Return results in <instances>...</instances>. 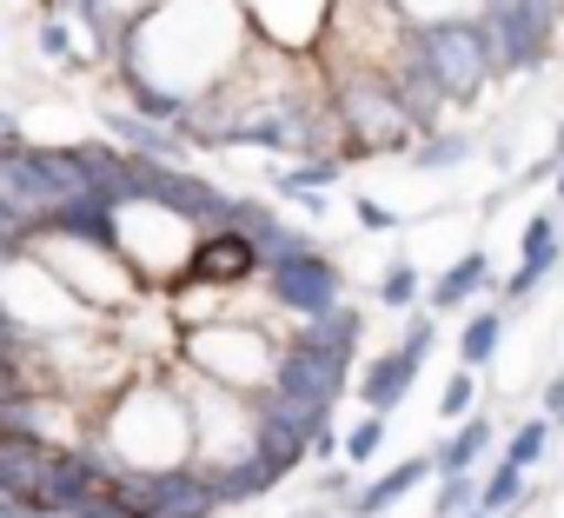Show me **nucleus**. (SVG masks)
Masks as SVG:
<instances>
[{
  "label": "nucleus",
  "instance_id": "20e7f679",
  "mask_svg": "<svg viewBox=\"0 0 564 518\" xmlns=\"http://www.w3.org/2000/svg\"><path fill=\"white\" fill-rule=\"evenodd\" d=\"M28 252H41L47 267H54V273H61V280L94 306V313H100V320H120V313H133V306H147V300H153L147 273L133 267L120 246H100V239L61 233V226H41Z\"/></svg>",
  "mask_w": 564,
  "mask_h": 518
},
{
  "label": "nucleus",
  "instance_id": "5701e85b",
  "mask_svg": "<svg viewBox=\"0 0 564 518\" xmlns=\"http://www.w3.org/2000/svg\"><path fill=\"white\" fill-rule=\"evenodd\" d=\"M34 233H41V219H34L21 199H8V193H0V259L28 252V246H34Z\"/></svg>",
  "mask_w": 564,
  "mask_h": 518
},
{
  "label": "nucleus",
  "instance_id": "bb28decb",
  "mask_svg": "<svg viewBox=\"0 0 564 518\" xmlns=\"http://www.w3.org/2000/svg\"><path fill=\"white\" fill-rule=\"evenodd\" d=\"M352 219H359L366 233H399V213H392V206H379L372 193H352Z\"/></svg>",
  "mask_w": 564,
  "mask_h": 518
},
{
  "label": "nucleus",
  "instance_id": "f257e3e1",
  "mask_svg": "<svg viewBox=\"0 0 564 518\" xmlns=\"http://www.w3.org/2000/svg\"><path fill=\"white\" fill-rule=\"evenodd\" d=\"M259 47L246 0H153L120 28V80H153L180 100H206L226 87Z\"/></svg>",
  "mask_w": 564,
  "mask_h": 518
},
{
  "label": "nucleus",
  "instance_id": "1a4fd4ad",
  "mask_svg": "<svg viewBox=\"0 0 564 518\" xmlns=\"http://www.w3.org/2000/svg\"><path fill=\"white\" fill-rule=\"evenodd\" d=\"M259 273H265V252H259V239L246 233V226H206L199 239H193V259H186V280H199V287H259Z\"/></svg>",
  "mask_w": 564,
  "mask_h": 518
},
{
  "label": "nucleus",
  "instance_id": "a878e982",
  "mask_svg": "<svg viewBox=\"0 0 564 518\" xmlns=\"http://www.w3.org/2000/svg\"><path fill=\"white\" fill-rule=\"evenodd\" d=\"M399 8L425 28V21H471V14H478V0H399Z\"/></svg>",
  "mask_w": 564,
  "mask_h": 518
},
{
  "label": "nucleus",
  "instance_id": "7c9ffc66",
  "mask_svg": "<svg viewBox=\"0 0 564 518\" xmlns=\"http://www.w3.org/2000/svg\"><path fill=\"white\" fill-rule=\"evenodd\" d=\"M544 160H557V166H564V120H557V140H551V153H544Z\"/></svg>",
  "mask_w": 564,
  "mask_h": 518
},
{
  "label": "nucleus",
  "instance_id": "9d476101",
  "mask_svg": "<svg viewBox=\"0 0 564 518\" xmlns=\"http://www.w3.org/2000/svg\"><path fill=\"white\" fill-rule=\"evenodd\" d=\"M557 267H564V226H557V199H551V206H538V213L524 219V233H518V267L505 273L498 300L518 313V306H524L551 273H557Z\"/></svg>",
  "mask_w": 564,
  "mask_h": 518
},
{
  "label": "nucleus",
  "instance_id": "cd10ccee",
  "mask_svg": "<svg viewBox=\"0 0 564 518\" xmlns=\"http://www.w3.org/2000/svg\"><path fill=\"white\" fill-rule=\"evenodd\" d=\"M80 518H140V511H133V505H127V498L107 485V492H94V498L80 505Z\"/></svg>",
  "mask_w": 564,
  "mask_h": 518
},
{
  "label": "nucleus",
  "instance_id": "4be33fe9",
  "mask_svg": "<svg viewBox=\"0 0 564 518\" xmlns=\"http://www.w3.org/2000/svg\"><path fill=\"white\" fill-rule=\"evenodd\" d=\"M379 452H386V412H366V419H352L346 425V465H379Z\"/></svg>",
  "mask_w": 564,
  "mask_h": 518
},
{
  "label": "nucleus",
  "instance_id": "f03ea898",
  "mask_svg": "<svg viewBox=\"0 0 564 518\" xmlns=\"http://www.w3.org/2000/svg\"><path fill=\"white\" fill-rule=\"evenodd\" d=\"M94 445L133 472L193 465V399L173 366H140L94 406Z\"/></svg>",
  "mask_w": 564,
  "mask_h": 518
},
{
  "label": "nucleus",
  "instance_id": "c9c22d12",
  "mask_svg": "<svg viewBox=\"0 0 564 518\" xmlns=\"http://www.w3.org/2000/svg\"><path fill=\"white\" fill-rule=\"evenodd\" d=\"M0 267H8V259H0Z\"/></svg>",
  "mask_w": 564,
  "mask_h": 518
},
{
  "label": "nucleus",
  "instance_id": "423d86ee",
  "mask_svg": "<svg viewBox=\"0 0 564 518\" xmlns=\"http://www.w3.org/2000/svg\"><path fill=\"white\" fill-rule=\"evenodd\" d=\"M432 339H438V313H432V306H412V313H405V333H399V346L372 353V359L352 373V392H359V406L392 419V412L412 399V386H419V366H425Z\"/></svg>",
  "mask_w": 564,
  "mask_h": 518
},
{
  "label": "nucleus",
  "instance_id": "f3484780",
  "mask_svg": "<svg viewBox=\"0 0 564 518\" xmlns=\"http://www.w3.org/2000/svg\"><path fill=\"white\" fill-rule=\"evenodd\" d=\"M352 160L346 153H306V160H293V166H272V193L279 199H300V193H326L339 173H346Z\"/></svg>",
  "mask_w": 564,
  "mask_h": 518
},
{
  "label": "nucleus",
  "instance_id": "9b49d317",
  "mask_svg": "<svg viewBox=\"0 0 564 518\" xmlns=\"http://www.w3.org/2000/svg\"><path fill=\"white\" fill-rule=\"evenodd\" d=\"M498 287H505V280H498V267H491V252H485V246H465L445 273H432L425 306H432V313H465L471 300H498Z\"/></svg>",
  "mask_w": 564,
  "mask_h": 518
},
{
  "label": "nucleus",
  "instance_id": "c756f323",
  "mask_svg": "<svg viewBox=\"0 0 564 518\" xmlns=\"http://www.w3.org/2000/svg\"><path fill=\"white\" fill-rule=\"evenodd\" d=\"M113 8H120V21H133L140 8H153V0H113Z\"/></svg>",
  "mask_w": 564,
  "mask_h": 518
},
{
  "label": "nucleus",
  "instance_id": "ddd939ff",
  "mask_svg": "<svg viewBox=\"0 0 564 518\" xmlns=\"http://www.w3.org/2000/svg\"><path fill=\"white\" fill-rule=\"evenodd\" d=\"M425 478H438V465H432V452H419V458H399V465H386L379 478H366L359 492H352V505H346V518H386V511H399Z\"/></svg>",
  "mask_w": 564,
  "mask_h": 518
},
{
  "label": "nucleus",
  "instance_id": "39448f33",
  "mask_svg": "<svg viewBox=\"0 0 564 518\" xmlns=\"http://www.w3.org/2000/svg\"><path fill=\"white\" fill-rule=\"evenodd\" d=\"M419 61H425L432 87H438L452 107H471L491 80H505L491 41H485V28H478V14H471V21H425V28H419Z\"/></svg>",
  "mask_w": 564,
  "mask_h": 518
},
{
  "label": "nucleus",
  "instance_id": "a211bd4d",
  "mask_svg": "<svg viewBox=\"0 0 564 518\" xmlns=\"http://www.w3.org/2000/svg\"><path fill=\"white\" fill-rule=\"evenodd\" d=\"M419 173H452V166H465V160H478V140L471 133H452V127H432L412 153H405Z\"/></svg>",
  "mask_w": 564,
  "mask_h": 518
},
{
  "label": "nucleus",
  "instance_id": "412c9836",
  "mask_svg": "<svg viewBox=\"0 0 564 518\" xmlns=\"http://www.w3.org/2000/svg\"><path fill=\"white\" fill-rule=\"evenodd\" d=\"M551 432H557V419H551V412H538V419H518L498 458H511V465L538 472V465H544V452H551Z\"/></svg>",
  "mask_w": 564,
  "mask_h": 518
},
{
  "label": "nucleus",
  "instance_id": "aec40b11",
  "mask_svg": "<svg viewBox=\"0 0 564 518\" xmlns=\"http://www.w3.org/2000/svg\"><path fill=\"white\" fill-rule=\"evenodd\" d=\"M300 333H313V339H326V346H339V353H359V339H366V313H359L352 300H339L333 313L300 320Z\"/></svg>",
  "mask_w": 564,
  "mask_h": 518
},
{
  "label": "nucleus",
  "instance_id": "b1692460",
  "mask_svg": "<svg viewBox=\"0 0 564 518\" xmlns=\"http://www.w3.org/2000/svg\"><path fill=\"white\" fill-rule=\"evenodd\" d=\"M471 412H478V366H458V373L445 379V392H438V419L458 425V419H471Z\"/></svg>",
  "mask_w": 564,
  "mask_h": 518
},
{
  "label": "nucleus",
  "instance_id": "f704fd0d",
  "mask_svg": "<svg viewBox=\"0 0 564 518\" xmlns=\"http://www.w3.org/2000/svg\"><path fill=\"white\" fill-rule=\"evenodd\" d=\"M557 432H564V419H557Z\"/></svg>",
  "mask_w": 564,
  "mask_h": 518
},
{
  "label": "nucleus",
  "instance_id": "2f4dec72",
  "mask_svg": "<svg viewBox=\"0 0 564 518\" xmlns=\"http://www.w3.org/2000/svg\"><path fill=\"white\" fill-rule=\"evenodd\" d=\"M8 133H21V120H14L8 107H0V140H8Z\"/></svg>",
  "mask_w": 564,
  "mask_h": 518
},
{
  "label": "nucleus",
  "instance_id": "6ab92c4d",
  "mask_svg": "<svg viewBox=\"0 0 564 518\" xmlns=\"http://www.w3.org/2000/svg\"><path fill=\"white\" fill-rule=\"evenodd\" d=\"M425 287H432V280L399 252V259H386V273H379V306H386V313H412V306H425Z\"/></svg>",
  "mask_w": 564,
  "mask_h": 518
},
{
  "label": "nucleus",
  "instance_id": "c85d7f7f",
  "mask_svg": "<svg viewBox=\"0 0 564 518\" xmlns=\"http://www.w3.org/2000/svg\"><path fill=\"white\" fill-rule=\"evenodd\" d=\"M538 412H551V419H564V366L544 379V392H538Z\"/></svg>",
  "mask_w": 564,
  "mask_h": 518
},
{
  "label": "nucleus",
  "instance_id": "7ed1b4c3",
  "mask_svg": "<svg viewBox=\"0 0 564 518\" xmlns=\"http://www.w3.org/2000/svg\"><path fill=\"white\" fill-rule=\"evenodd\" d=\"M279 320L286 313H232V320H213V326H186L180 333V366L259 399V392H272L279 353H286V333H293Z\"/></svg>",
  "mask_w": 564,
  "mask_h": 518
},
{
  "label": "nucleus",
  "instance_id": "6e6552de",
  "mask_svg": "<svg viewBox=\"0 0 564 518\" xmlns=\"http://www.w3.org/2000/svg\"><path fill=\"white\" fill-rule=\"evenodd\" d=\"M346 386H352V353H339V346H326V339H313V333L293 326L286 333V353H279L272 392H286V399H300L313 412H333L346 399Z\"/></svg>",
  "mask_w": 564,
  "mask_h": 518
},
{
  "label": "nucleus",
  "instance_id": "dca6fc26",
  "mask_svg": "<svg viewBox=\"0 0 564 518\" xmlns=\"http://www.w3.org/2000/svg\"><path fill=\"white\" fill-rule=\"evenodd\" d=\"M505 320H511V306L505 300H485L471 320H465V333H458V366H491L498 359V346H505Z\"/></svg>",
  "mask_w": 564,
  "mask_h": 518
},
{
  "label": "nucleus",
  "instance_id": "4468645a",
  "mask_svg": "<svg viewBox=\"0 0 564 518\" xmlns=\"http://www.w3.org/2000/svg\"><path fill=\"white\" fill-rule=\"evenodd\" d=\"M100 127H107L127 153H147V160H186V153H193V147L180 140V127L147 120V114H133V107H100Z\"/></svg>",
  "mask_w": 564,
  "mask_h": 518
},
{
  "label": "nucleus",
  "instance_id": "f8f14e48",
  "mask_svg": "<svg viewBox=\"0 0 564 518\" xmlns=\"http://www.w3.org/2000/svg\"><path fill=\"white\" fill-rule=\"evenodd\" d=\"M54 458H61V445H47V439L0 432V485H8V492H21V498H28V505H41V511H47Z\"/></svg>",
  "mask_w": 564,
  "mask_h": 518
},
{
  "label": "nucleus",
  "instance_id": "473e14b6",
  "mask_svg": "<svg viewBox=\"0 0 564 518\" xmlns=\"http://www.w3.org/2000/svg\"><path fill=\"white\" fill-rule=\"evenodd\" d=\"M551 199H557V206H564V166H557V173H551Z\"/></svg>",
  "mask_w": 564,
  "mask_h": 518
},
{
  "label": "nucleus",
  "instance_id": "393cba45",
  "mask_svg": "<svg viewBox=\"0 0 564 518\" xmlns=\"http://www.w3.org/2000/svg\"><path fill=\"white\" fill-rule=\"evenodd\" d=\"M478 505V472H445L432 492V518H465Z\"/></svg>",
  "mask_w": 564,
  "mask_h": 518
},
{
  "label": "nucleus",
  "instance_id": "2eb2a0df",
  "mask_svg": "<svg viewBox=\"0 0 564 518\" xmlns=\"http://www.w3.org/2000/svg\"><path fill=\"white\" fill-rule=\"evenodd\" d=\"M491 445H498L491 412H471V419H458V425L432 445V465H438V478H445V472H478V458H491Z\"/></svg>",
  "mask_w": 564,
  "mask_h": 518
},
{
  "label": "nucleus",
  "instance_id": "0eeeda50",
  "mask_svg": "<svg viewBox=\"0 0 564 518\" xmlns=\"http://www.w3.org/2000/svg\"><path fill=\"white\" fill-rule=\"evenodd\" d=\"M259 293L272 300V313H286V326H300V320H319V313H333L346 300V273H339V259L326 246H306V252L272 259L259 273Z\"/></svg>",
  "mask_w": 564,
  "mask_h": 518
},
{
  "label": "nucleus",
  "instance_id": "72a5a7b5",
  "mask_svg": "<svg viewBox=\"0 0 564 518\" xmlns=\"http://www.w3.org/2000/svg\"><path fill=\"white\" fill-rule=\"evenodd\" d=\"M306 518H333V511H306Z\"/></svg>",
  "mask_w": 564,
  "mask_h": 518
}]
</instances>
